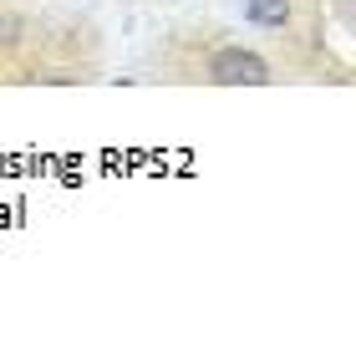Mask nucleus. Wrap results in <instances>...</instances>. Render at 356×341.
Returning a JSON list of instances; mask_svg holds the SVG:
<instances>
[{"instance_id":"obj_1","label":"nucleus","mask_w":356,"mask_h":341,"mask_svg":"<svg viewBox=\"0 0 356 341\" xmlns=\"http://www.w3.org/2000/svg\"><path fill=\"white\" fill-rule=\"evenodd\" d=\"M204 77H209L214 87H270V82H275L270 61L254 51V46H219V51L209 56Z\"/></svg>"},{"instance_id":"obj_2","label":"nucleus","mask_w":356,"mask_h":341,"mask_svg":"<svg viewBox=\"0 0 356 341\" xmlns=\"http://www.w3.org/2000/svg\"><path fill=\"white\" fill-rule=\"evenodd\" d=\"M239 10L260 31H285L290 26V0H239Z\"/></svg>"}]
</instances>
